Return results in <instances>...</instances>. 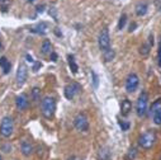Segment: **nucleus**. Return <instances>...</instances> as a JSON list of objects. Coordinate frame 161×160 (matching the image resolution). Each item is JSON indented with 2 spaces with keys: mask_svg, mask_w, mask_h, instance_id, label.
Masks as SVG:
<instances>
[{
  "mask_svg": "<svg viewBox=\"0 0 161 160\" xmlns=\"http://www.w3.org/2000/svg\"><path fill=\"white\" fill-rule=\"evenodd\" d=\"M138 84H140V77L135 72H131L127 79H126V90L128 93H133L136 92V89L138 88Z\"/></svg>",
  "mask_w": 161,
  "mask_h": 160,
  "instance_id": "0eeeda50",
  "label": "nucleus"
},
{
  "mask_svg": "<svg viewBox=\"0 0 161 160\" xmlns=\"http://www.w3.org/2000/svg\"><path fill=\"white\" fill-rule=\"evenodd\" d=\"M28 2H29V3H33V2H34V0H28Z\"/></svg>",
  "mask_w": 161,
  "mask_h": 160,
  "instance_id": "f704fd0d",
  "label": "nucleus"
},
{
  "mask_svg": "<svg viewBox=\"0 0 161 160\" xmlns=\"http://www.w3.org/2000/svg\"><path fill=\"white\" fill-rule=\"evenodd\" d=\"M136 155H137L136 149H131V150H130V152H128V155H127V160H135Z\"/></svg>",
  "mask_w": 161,
  "mask_h": 160,
  "instance_id": "393cba45",
  "label": "nucleus"
},
{
  "mask_svg": "<svg viewBox=\"0 0 161 160\" xmlns=\"http://www.w3.org/2000/svg\"><path fill=\"white\" fill-rule=\"evenodd\" d=\"M132 111V103L130 99H125L122 100V104H120V113H122V116H128L130 112Z\"/></svg>",
  "mask_w": 161,
  "mask_h": 160,
  "instance_id": "ddd939ff",
  "label": "nucleus"
},
{
  "mask_svg": "<svg viewBox=\"0 0 161 160\" xmlns=\"http://www.w3.org/2000/svg\"><path fill=\"white\" fill-rule=\"evenodd\" d=\"M0 160H3V157H2V155H0Z\"/></svg>",
  "mask_w": 161,
  "mask_h": 160,
  "instance_id": "c9c22d12",
  "label": "nucleus"
},
{
  "mask_svg": "<svg viewBox=\"0 0 161 160\" xmlns=\"http://www.w3.org/2000/svg\"><path fill=\"white\" fill-rule=\"evenodd\" d=\"M152 119L156 126H161V107H158L153 113H152Z\"/></svg>",
  "mask_w": 161,
  "mask_h": 160,
  "instance_id": "6ab92c4d",
  "label": "nucleus"
},
{
  "mask_svg": "<svg viewBox=\"0 0 161 160\" xmlns=\"http://www.w3.org/2000/svg\"><path fill=\"white\" fill-rule=\"evenodd\" d=\"M147 4L146 3H140V4H137L136 5V14L138 15V17H142V15H145L146 13H147Z\"/></svg>",
  "mask_w": 161,
  "mask_h": 160,
  "instance_id": "dca6fc26",
  "label": "nucleus"
},
{
  "mask_svg": "<svg viewBox=\"0 0 161 160\" xmlns=\"http://www.w3.org/2000/svg\"><path fill=\"white\" fill-rule=\"evenodd\" d=\"M92 76H93V87L97 89L98 85H99V77H98V75L94 70H92Z\"/></svg>",
  "mask_w": 161,
  "mask_h": 160,
  "instance_id": "b1692460",
  "label": "nucleus"
},
{
  "mask_svg": "<svg viewBox=\"0 0 161 160\" xmlns=\"http://www.w3.org/2000/svg\"><path fill=\"white\" fill-rule=\"evenodd\" d=\"M25 57H27V61H28V62H34V60H33V57H32L31 55H27Z\"/></svg>",
  "mask_w": 161,
  "mask_h": 160,
  "instance_id": "7c9ffc66",
  "label": "nucleus"
},
{
  "mask_svg": "<svg viewBox=\"0 0 161 160\" xmlns=\"http://www.w3.org/2000/svg\"><path fill=\"white\" fill-rule=\"evenodd\" d=\"M67 61H69V66H70L72 74H77L79 66H77V64H76V61H75V57H74L72 55H69V56H67Z\"/></svg>",
  "mask_w": 161,
  "mask_h": 160,
  "instance_id": "f3484780",
  "label": "nucleus"
},
{
  "mask_svg": "<svg viewBox=\"0 0 161 160\" xmlns=\"http://www.w3.org/2000/svg\"><path fill=\"white\" fill-rule=\"evenodd\" d=\"M10 2V0H0V3H2V4H5V3H9Z\"/></svg>",
  "mask_w": 161,
  "mask_h": 160,
  "instance_id": "72a5a7b5",
  "label": "nucleus"
},
{
  "mask_svg": "<svg viewBox=\"0 0 161 160\" xmlns=\"http://www.w3.org/2000/svg\"><path fill=\"white\" fill-rule=\"evenodd\" d=\"M81 92V87H80L77 83H71V84H67L65 87V90H64V94L65 97L69 99V100H72L75 98L76 94H79Z\"/></svg>",
  "mask_w": 161,
  "mask_h": 160,
  "instance_id": "6e6552de",
  "label": "nucleus"
},
{
  "mask_svg": "<svg viewBox=\"0 0 161 160\" xmlns=\"http://www.w3.org/2000/svg\"><path fill=\"white\" fill-rule=\"evenodd\" d=\"M15 106L19 111H24L28 108L29 106V100H28V97L25 94H20L15 98Z\"/></svg>",
  "mask_w": 161,
  "mask_h": 160,
  "instance_id": "9d476101",
  "label": "nucleus"
},
{
  "mask_svg": "<svg viewBox=\"0 0 161 160\" xmlns=\"http://www.w3.org/2000/svg\"><path fill=\"white\" fill-rule=\"evenodd\" d=\"M74 126L77 131L85 132L89 130V119L84 113H79L75 118H74Z\"/></svg>",
  "mask_w": 161,
  "mask_h": 160,
  "instance_id": "39448f33",
  "label": "nucleus"
},
{
  "mask_svg": "<svg viewBox=\"0 0 161 160\" xmlns=\"http://www.w3.org/2000/svg\"><path fill=\"white\" fill-rule=\"evenodd\" d=\"M98 45H99V49L104 52L107 51L108 49H110V36H109V29L108 28H103L102 32L99 33V37H98Z\"/></svg>",
  "mask_w": 161,
  "mask_h": 160,
  "instance_id": "423d86ee",
  "label": "nucleus"
},
{
  "mask_svg": "<svg viewBox=\"0 0 161 160\" xmlns=\"http://www.w3.org/2000/svg\"><path fill=\"white\" fill-rule=\"evenodd\" d=\"M41 66H42V64L39 62V61H37V62H33V71H34V72H37V71H38V69L41 67Z\"/></svg>",
  "mask_w": 161,
  "mask_h": 160,
  "instance_id": "cd10ccee",
  "label": "nucleus"
},
{
  "mask_svg": "<svg viewBox=\"0 0 161 160\" xmlns=\"http://www.w3.org/2000/svg\"><path fill=\"white\" fill-rule=\"evenodd\" d=\"M136 26H137L136 23H133V24H131V26H130V32H132V31H135V28H136Z\"/></svg>",
  "mask_w": 161,
  "mask_h": 160,
  "instance_id": "2f4dec72",
  "label": "nucleus"
},
{
  "mask_svg": "<svg viewBox=\"0 0 161 160\" xmlns=\"http://www.w3.org/2000/svg\"><path fill=\"white\" fill-rule=\"evenodd\" d=\"M157 59H158V65L161 67V42H160V46H158V52H157Z\"/></svg>",
  "mask_w": 161,
  "mask_h": 160,
  "instance_id": "c85d7f7f",
  "label": "nucleus"
},
{
  "mask_svg": "<svg viewBox=\"0 0 161 160\" xmlns=\"http://www.w3.org/2000/svg\"><path fill=\"white\" fill-rule=\"evenodd\" d=\"M51 60H52L53 62H56V61H57V55H56L55 52H52V54H51Z\"/></svg>",
  "mask_w": 161,
  "mask_h": 160,
  "instance_id": "c756f323",
  "label": "nucleus"
},
{
  "mask_svg": "<svg viewBox=\"0 0 161 160\" xmlns=\"http://www.w3.org/2000/svg\"><path fill=\"white\" fill-rule=\"evenodd\" d=\"M27 76H28V69L24 64H20L18 66V70H17V75H15V80H17V84L18 85H23L27 80Z\"/></svg>",
  "mask_w": 161,
  "mask_h": 160,
  "instance_id": "1a4fd4ad",
  "label": "nucleus"
},
{
  "mask_svg": "<svg viewBox=\"0 0 161 160\" xmlns=\"http://www.w3.org/2000/svg\"><path fill=\"white\" fill-rule=\"evenodd\" d=\"M126 22H127V15L126 14H122L119 18V22H118V29H123V27L126 26Z\"/></svg>",
  "mask_w": 161,
  "mask_h": 160,
  "instance_id": "5701e85b",
  "label": "nucleus"
},
{
  "mask_svg": "<svg viewBox=\"0 0 161 160\" xmlns=\"http://www.w3.org/2000/svg\"><path fill=\"white\" fill-rule=\"evenodd\" d=\"M55 111H56V100L50 95L45 97L41 102V113H42V116L47 119H51L55 114Z\"/></svg>",
  "mask_w": 161,
  "mask_h": 160,
  "instance_id": "f257e3e1",
  "label": "nucleus"
},
{
  "mask_svg": "<svg viewBox=\"0 0 161 160\" xmlns=\"http://www.w3.org/2000/svg\"><path fill=\"white\" fill-rule=\"evenodd\" d=\"M158 107H161V99H157V100L152 104V107H151V113H153Z\"/></svg>",
  "mask_w": 161,
  "mask_h": 160,
  "instance_id": "bb28decb",
  "label": "nucleus"
},
{
  "mask_svg": "<svg viewBox=\"0 0 161 160\" xmlns=\"http://www.w3.org/2000/svg\"><path fill=\"white\" fill-rule=\"evenodd\" d=\"M47 29H48V24L45 23V22H41V23H38L37 26L32 27L29 31L32 33H37V34H45L47 32Z\"/></svg>",
  "mask_w": 161,
  "mask_h": 160,
  "instance_id": "f8f14e48",
  "label": "nucleus"
},
{
  "mask_svg": "<svg viewBox=\"0 0 161 160\" xmlns=\"http://www.w3.org/2000/svg\"><path fill=\"white\" fill-rule=\"evenodd\" d=\"M32 99L34 102L41 99V90H39L38 88H33V90H32Z\"/></svg>",
  "mask_w": 161,
  "mask_h": 160,
  "instance_id": "4be33fe9",
  "label": "nucleus"
},
{
  "mask_svg": "<svg viewBox=\"0 0 161 160\" xmlns=\"http://www.w3.org/2000/svg\"><path fill=\"white\" fill-rule=\"evenodd\" d=\"M98 160H110V151L105 147L100 149L98 152Z\"/></svg>",
  "mask_w": 161,
  "mask_h": 160,
  "instance_id": "a211bd4d",
  "label": "nucleus"
},
{
  "mask_svg": "<svg viewBox=\"0 0 161 160\" xmlns=\"http://www.w3.org/2000/svg\"><path fill=\"white\" fill-rule=\"evenodd\" d=\"M147 107H148V94L146 92H142L137 99L136 103V113L138 117H143L147 112Z\"/></svg>",
  "mask_w": 161,
  "mask_h": 160,
  "instance_id": "20e7f679",
  "label": "nucleus"
},
{
  "mask_svg": "<svg viewBox=\"0 0 161 160\" xmlns=\"http://www.w3.org/2000/svg\"><path fill=\"white\" fill-rule=\"evenodd\" d=\"M41 52L43 55H48V54H52V45L48 39H45L42 42V46H41Z\"/></svg>",
  "mask_w": 161,
  "mask_h": 160,
  "instance_id": "4468645a",
  "label": "nucleus"
},
{
  "mask_svg": "<svg viewBox=\"0 0 161 160\" xmlns=\"http://www.w3.org/2000/svg\"><path fill=\"white\" fill-rule=\"evenodd\" d=\"M155 142H156V134L153 130H148L138 137V145L145 150L151 149L155 145Z\"/></svg>",
  "mask_w": 161,
  "mask_h": 160,
  "instance_id": "f03ea898",
  "label": "nucleus"
},
{
  "mask_svg": "<svg viewBox=\"0 0 161 160\" xmlns=\"http://www.w3.org/2000/svg\"><path fill=\"white\" fill-rule=\"evenodd\" d=\"M150 49H151V45H147V43H143L141 47H140V54L142 56H147L150 54Z\"/></svg>",
  "mask_w": 161,
  "mask_h": 160,
  "instance_id": "412c9836",
  "label": "nucleus"
},
{
  "mask_svg": "<svg viewBox=\"0 0 161 160\" xmlns=\"http://www.w3.org/2000/svg\"><path fill=\"white\" fill-rule=\"evenodd\" d=\"M114 57H115V52H114L113 49H108L107 51H104V60H105L107 62L112 61Z\"/></svg>",
  "mask_w": 161,
  "mask_h": 160,
  "instance_id": "aec40b11",
  "label": "nucleus"
},
{
  "mask_svg": "<svg viewBox=\"0 0 161 160\" xmlns=\"http://www.w3.org/2000/svg\"><path fill=\"white\" fill-rule=\"evenodd\" d=\"M119 127L122 129V131H127L130 129V123L125 122V121H119Z\"/></svg>",
  "mask_w": 161,
  "mask_h": 160,
  "instance_id": "a878e982",
  "label": "nucleus"
},
{
  "mask_svg": "<svg viewBox=\"0 0 161 160\" xmlns=\"http://www.w3.org/2000/svg\"><path fill=\"white\" fill-rule=\"evenodd\" d=\"M43 8H45L43 5H41V7H38V8H37V12H38V13H42V12H43Z\"/></svg>",
  "mask_w": 161,
  "mask_h": 160,
  "instance_id": "473e14b6",
  "label": "nucleus"
},
{
  "mask_svg": "<svg viewBox=\"0 0 161 160\" xmlns=\"http://www.w3.org/2000/svg\"><path fill=\"white\" fill-rule=\"evenodd\" d=\"M13 131H14V121L13 118L7 116L2 119V122H0V135L3 137L8 139L13 135Z\"/></svg>",
  "mask_w": 161,
  "mask_h": 160,
  "instance_id": "7ed1b4c3",
  "label": "nucleus"
},
{
  "mask_svg": "<svg viewBox=\"0 0 161 160\" xmlns=\"http://www.w3.org/2000/svg\"><path fill=\"white\" fill-rule=\"evenodd\" d=\"M0 66L3 67V70H4V74H8V72L10 71L12 64L9 62V60H8L5 56H3V57H0Z\"/></svg>",
  "mask_w": 161,
  "mask_h": 160,
  "instance_id": "2eb2a0df",
  "label": "nucleus"
},
{
  "mask_svg": "<svg viewBox=\"0 0 161 160\" xmlns=\"http://www.w3.org/2000/svg\"><path fill=\"white\" fill-rule=\"evenodd\" d=\"M20 151L24 156H31L33 154V145L29 140H23L20 144Z\"/></svg>",
  "mask_w": 161,
  "mask_h": 160,
  "instance_id": "9b49d317",
  "label": "nucleus"
}]
</instances>
